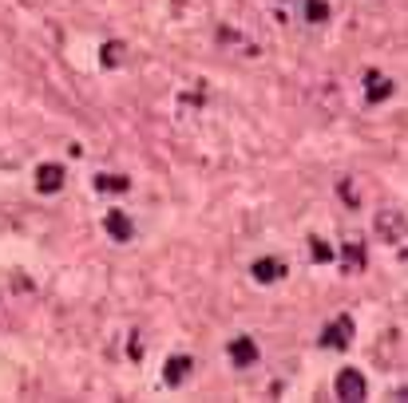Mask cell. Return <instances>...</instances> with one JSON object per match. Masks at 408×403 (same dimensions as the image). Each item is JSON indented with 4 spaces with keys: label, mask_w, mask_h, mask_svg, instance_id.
Segmentation results:
<instances>
[{
    "label": "cell",
    "mask_w": 408,
    "mask_h": 403,
    "mask_svg": "<svg viewBox=\"0 0 408 403\" xmlns=\"http://www.w3.org/2000/svg\"><path fill=\"white\" fill-rule=\"evenodd\" d=\"M333 392H337V399H364V395H369V383H364V376L357 368H341Z\"/></svg>",
    "instance_id": "cell-1"
},
{
    "label": "cell",
    "mask_w": 408,
    "mask_h": 403,
    "mask_svg": "<svg viewBox=\"0 0 408 403\" xmlns=\"http://www.w3.org/2000/svg\"><path fill=\"white\" fill-rule=\"evenodd\" d=\"M353 340V316H337L321 328V348H349Z\"/></svg>",
    "instance_id": "cell-2"
},
{
    "label": "cell",
    "mask_w": 408,
    "mask_h": 403,
    "mask_svg": "<svg viewBox=\"0 0 408 403\" xmlns=\"http://www.w3.org/2000/svg\"><path fill=\"white\" fill-rule=\"evenodd\" d=\"M67 182V170L60 163H44V166H36V190L40 194H60Z\"/></svg>",
    "instance_id": "cell-3"
},
{
    "label": "cell",
    "mask_w": 408,
    "mask_h": 403,
    "mask_svg": "<svg viewBox=\"0 0 408 403\" xmlns=\"http://www.w3.org/2000/svg\"><path fill=\"white\" fill-rule=\"evenodd\" d=\"M226 356L234 360V368H250V364H258V340L254 336H234Z\"/></svg>",
    "instance_id": "cell-4"
},
{
    "label": "cell",
    "mask_w": 408,
    "mask_h": 403,
    "mask_svg": "<svg viewBox=\"0 0 408 403\" xmlns=\"http://www.w3.org/2000/svg\"><path fill=\"white\" fill-rule=\"evenodd\" d=\"M190 371H195V360L190 356H171L163 368V383L166 388H183V383L190 380Z\"/></svg>",
    "instance_id": "cell-5"
},
{
    "label": "cell",
    "mask_w": 408,
    "mask_h": 403,
    "mask_svg": "<svg viewBox=\"0 0 408 403\" xmlns=\"http://www.w3.org/2000/svg\"><path fill=\"white\" fill-rule=\"evenodd\" d=\"M103 229H107L115 241H131V238H135V226H131V218H127L123 210H107V218H103Z\"/></svg>",
    "instance_id": "cell-6"
},
{
    "label": "cell",
    "mask_w": 408,
    "mask_h": 403,
    "mask_svg": "<svg viewBox=\"0 0 408 403\" xmlns=\"http://www.w3.org/2000/svg\"><path fill=\"white\" fill-rule=\"evenodd\" d=\"M388 95H393V79L381 76V71H369V76H364V99H369V103H385Z\"/></svg>",
    "instance_id": "cell-7"
},
{
    "label": "cell",
    "mask_w": 408,
    "mask_h": 403,
    "mask_svg": "<svg viewBox=\"0 0 408 403\" xmlns=\"http://www.w3.org/2000/svg\"><path fill=\"white\" fill-rule=\"evenodd\" d=\"M254 281H262V285H274V281H282L286 277V265L277 261V257H258L254 261Z\"/></svg>",
    "instance_id": "cell-8"
},
{
    "label": "cell",
    "mask_w": 408,
    "mask_h": 403,
    "mask_svg": "<svg viewBox=\"0 0 408 403\" xmlns=\"http://www.w3.org/2000/svg\"><path fill=\"white\" fill-rule=\"evenodd\" d=\"M376 233H385V238H393V241H404V226H400V214H397V210L376 218Z\"/></svg>",
    "instance_id": "cell-9"
},
{
    "label": "cell",
    "mask_w": 408,
    "mask_h": 403,
    "mask_svg": "<svg viewBox=\"0 0 408 403\" xmlns=\"http://www.w3.org/2000/svg\"><path fill=\"white\" fill-rule=\"evenodd\" d=\"M96 190H100V194H123V190H131V178H123V175H100V178H96Z\"/></svg>",
    "instance_id": "cell-10"
},
{
    "label": "cell",
    "mask_w": 408,
    "mask_h": 403,
    "mask_svg": "<svg viewBox=\"0 0 408 403\" xmlns=\"http://www.w3.org/2000/svg\"><path fill=\"white\" fill-rule=\"evenodd\" d=\"M309 257L325 265V261H333L337 253H333V245H329V241H321V238H309Z\"/></svg>",
    "instance_id": "cell-11"
},
{
    "label": "cell",
    "mask_w": 408,
    "mask_h": 403,
    "mask_svg": "<svg viewBox=\"0 0 408 403\" xmlns=\"http://www.w3.org/2000/svg\"><path fill=\"white\" fill-rule=\"evenodd\" d=\"M341 257H345V269H349V273H361L364 269V245H345Z\"/></svg>",
    "instance_id": "cell-12"
},
{
    "label": "cell",
    "mask_w": 408,
    "mask_h": 403,
    "mask_svg": "<svg viewBox=\"0 0 408 403\" xmlns=\"http://www.w3.org/2000/svg\"><path fill=\"white\" fill-rule=\"evenodd\" d=\"M305 20L309 24H325L329 20V4H325V0H305Z\"/></svg>",
    "instance_id": "cell-13"
},
{
    "label": "cell",
    "mask_w": 408,
    "mask_h": 403,
    "mask_svg": "<svg viewBox=\"0 0 408 403\" xmlns=\"http://www.w3.org/2000/svg\"><path fill=\"white\" fill-rule=\"evenodd\" d=\"M123 52H127V48H123L119 40H111V44H103V64H107V67H119L123 60H127Z\"/></svg>",
    "instance_id": "cell-14"
},
{
    "label": "cell",
    "mask_w": 408,
    "mask_h": 403,
    "mask_svg": "<svg viewBox=\"0 0 408 403\" xmlns=\"http://www.w3.org/2000/svg\"><path fill=\"white\" fill-rule=\"evenodd\" d=\"M341 194H345V202H353V206H357V190L349 182H341Z\"/></svg>",
    "instance_id": "cell-15"
}]
</instances>
